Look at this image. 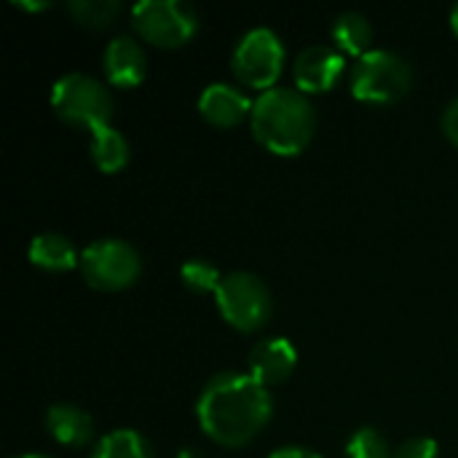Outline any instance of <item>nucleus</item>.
I'll return each instance as SVG.
<instances>
[{
  "label": "nucleus",
  "mask_w": 458,
  "mask_h": 458,
  "mask_svg": "<svg viewBox=\"0 0 458 458\" xmlns=\"http://www.w3.org/2000/svg\"><path fill=\"white\" fill-rule=\"evenodd\" d=\"M89 458H153L148 440L134 429H115L105 435Z\"/></svg>",
  "instance_id": "nucleus-17"
},
{
  "label": "nucleus",
  "mask_w": 458,
  "mask_h": 458,
  "mask_svg": "<svg viewBox=\"0 0 458 458\" xmlns=\"http://www.w3.org/2000/svg\"><path fill=\"white\" fill-rule=\"evenodd\" d=\"M81 274L97 290H123L140 279L142 258L123 239H97L81 252Z\"/></svg>",
  "instance_id": "nucleus-8"
},
{
  "label": "nucleus",
  "mask_w": 458,
  "mask_h": 458,
  "mask_svg": "<svg viewBox=\"0 0 458 458\" xmlns=\"http://www.w3.org/2000/svg\"><path fill=\"white\" fill-rule=\"evenodd\" d=\"M268 458H322L319 454L309 451V448H298V445H287V448H279L274 451Z\"/></svg>",
  "instance_id": "nucleus-23"
},
{
  "label": "nucleus",
  "mask_w": 458,
  "mask_h": 458,
  "mask_svg": "<svg viewBox=\"0 0 458 458\" xmlns=\"http://www.w3.org/2000/svg\"><path fill=\"white\" fill-rule=\"evenodd\" d=\"M344 67L346 59L341 48L327 43H311L295 56L293 78L303 94H319V91H330L341 81Z\"/></svg>",
  "instance_id": "nucleus-9"
},
{
  "label": "nucleus",
  "mask_w": 458,
  "mask_h": 458,
  "mask_svg": "<svg viewBox=\"0 0 458 458\" xmlns=\"http://www.w3.org/2000/svg\"><path fill=\"white\" fill-rule=\"evenodd\" d=\"M298 365V352L287 338H266L250 352V376L260 384H282Z\"/></svg>",
  "instance_id": "nucleus-12"
},
{
  "label": "nucleus",
  "mask_w": 458,
  "mask_h": 458,
  "mask_svg": "<svg viewBox=\"0 0 458 458\" xmlns=\"http://www.w3.org/2000/svg\"><path fill=\"white\" fill-rule=\"evenodd\" d=\"M51 107L56 115L78 129L97 131L110 126L113 118V94L102 81L86 72H67L51 89Z\"/></svg>",
  "instance_id": "nucleus-3"
},
{
  "label": "nucleus",
  "mask_w": 458,
  "mask_h": 458,
  "mask_svg": "<svg viewBox=\"0 0 458 458\" xmlns=\"http://www.w3.org/2000/svg\"><path fill=\"white\" fill-rule=\"evenodd\" d=\"M413 86L408 59L389 48H370L352 67V94L362 102H397Z\"/></svg>",
  "instance_id": "nucleus-4"
},
{
  "label": "nucleus",
  "mask_w": 458,
  "mask_h": 458,
  "mask_svg": "<svg viewBox=\"0 0 458 458\" xmlns=\"http://www.w3.org/2000/svg\"><path fill=\"white\" fill-rule=\"evenodd\" d=\"M330 32H333L335 48H341L344 54H354L360 59L362 54L370 51L373 27H370V19L365 13H360V11H344V13H338Z\"/></svg>",
  "instance_id": "nucleus-15"
},
{
  "label": "nucleus",
  "mask_w": 458,
  "mask_h": 458,
  "mask_svg": "<svg viewBox=\"0 0 458 458\" xmlns=\"http://www.w3.org/2000/svg\"><path fill=\"white\" fill-rule=\"evenodd\" d=\"M252 134L276 156H298L314 137L317 110L311 99L293 86H274L260 91L252 105Z\"/></svg>",
  "instance_id": "nucleus-2"
},
{
  "label": "nucleus",
  "mask_w": 458,
  "mask_h": 458,
  "mask_svg": "<svg viewBox=\"0 0 458 458\" xmlns=\"http://www.w3.org/2000/svg\"><path fill=\"white\" fill-rule=\"evenodd\" d=\"M443 131L458 148V97H454L443 110Z\"/></svg>",
  "instance_id": "nucleus-22"
},
{
  "label": "nucleus",
  "mask_w": 458,
  "mask_h": 458,
  "mask_svg": "<svg viewBox=\"0 0 458 458\" xmlns=\"http://www.w3.org/2000/svg\"><path fill=\"white\" fill-rule=\"evenodd\" d=\"M217 309L223 314V319L242 330V333H252L260 330L274 309L271 301V290L266 287V282L250 271H231L223 276L217 293H215Z\"/></svg>",
  "instance_id": "nucleus-5"
},
{
  "label": "nucleus",
  "mask_w": 458,
  "mask_h": 458,
  "mask_svg": "<svg viewBox=\"0 0 458 458\" xmlns=\"http://www.w3.org/2000/svg\"><path fill=\"white\" fill-rule=\"evenodd\" d=\"M271 394L250 373H217L196 400V419L209 440L223 448L252 443L271 421Z\"/></svg>",
  "instance_id": "nucleus-1"
},
{
  "label": "nucleus",
  "mask_w": 458,
  "mask_h": 458,
  "mask_svg": "<svg viewBox=\"0 0 458 458\" xmlns=\"http://www.w3.org/2000/svg\"><path fill=\"white\" fill-rule=\"evenodd\" d=\"M131 24L145 43L177 48L196 35L199 16L185 0H140L131 8Z\"/></svg>",
  "instance_id": "nucleus-6"
},
{
  "label": "nucleus",
  "mask_w": 458,
  "mask_h": 458,
  "mask_svg": "<svg viewBox=\"0 0 458 458\" xmlns=\"http://www.w3.org/2000/svg\"><path fill=\"white\" fill-rule=\"evenodd\" d=\"M16 5L19 8H27V11H40V8H48V3L43 0V3H30V0H16Z\"/></svg>",
  "instance_id": "nucleus-24"
},
{
  "label": "nucleus",
  "mask_w": 458,
  "mask_h": 458,
  "mask_svg": "<svg viewBox=\"0 0 458 458\" xmlns=\"http://www.w3.org/2000/svg\"><path fill=\"white\" fill-rule=\"evenodd\" d=\"M233 75L239 83L268 91L282 75L284 67V46L282 38L268 27H255L242 35L231 56Z\"/></svg>",
  "instance_id": "nucleus-7"
},
{
  "label": "nucleus",
  "mask_w": 458,
  "mask_h": 458,
  "mask_svg": "<svg viewBox=\"0 0 458 458\" xmlns=\"http://www.w3.org/2000/svg\"><path fill=\"white\" fill-rule=\"evenodd\" d=\"M46 429L48 435L70 448H83L94 437V421L91 416L72 405V403H56L46 413Z\"/></svg>",
  "instance_id": "nucleus-13"
},
{
  "label": "nucleus",
  "mask_w": 458,
  "mask_h": 458,
  "mask_svg": "<svg viewBox=\"0 0 458 458\" xmlns=\"http://www.w3.org/2000/svg\"><path fill=\"white\" fill-rule=\"evenodd\" d=\"M11 458H51V456H43V454H19V456H11Z\"/></svg>",
  "instance_id": "nucleus-26"
},
{
  "label": "nucleus",
  "mask_w": 458,
  "mask_h": 458,
  "mask_svg": "<svg viewBox=\"0 0 458 458\" xmlns=\"http://www.w3.org/2000/svg\"><path fill=\"white\" fill-rule=\"evenodd\" d=\"M30 260L43 271H70L81 266V252L67 236L46 231L30 242Z\"/></svg>",
  "instance_id": "nucleus-14"
},
{
  "label": "nucleus",
  "mask_w": 458,
  "mask_h": 458,
  "mask_svg": "<svg viewBox=\"0 0 458 458\" xmlns=\"http://www.w3.org/2000/svg\"><path fill=\"white\" fill-rule=\"evenodd\" d=\"M346 454L349 458H394V451L376 427L357 429L346 443Z\"/></svg>",
  "instance_id": "nucleus-20"
},
{
  "label": "nucleus",
  "mask_w": 458,
  "mask_h": 458,
  "mask_svg": "<svg viewBox=\"0 0 458 458\" xmlns=\"http://www.w3.org/2000/svg\"><path fill=\"white\" fill-rule=\"evenodd\" d=\"M91 158L102 172L115 174L129 164V140L118 129L102 126L91 131Z\"/></svg>",
  "instance_id": "nucleus-16"
},
{
  "label": "nucleus",
  "mask_w": 458,
  "mask_h": 458,
  "mask_svg": "<svg viewBox=\"0 0 458 458\" xmlns=\"http://www.w3.org/2000/svg\"><path fill=\"white\" fill-rule=\"evenodd\" d=\"M394 458H437V443L432 437H411L394 451Z\"/></svg>",
  "instance_id": "nucleus-21"
},
{
  "label": "nucleus",
  "mask_w": 458,
  "mask_h": 458,
  "mask_svg": "<svg viewBox=\"0 0 458 458\" xmlns=\"http://www.w3.org/2000/svg\"><path fill=\"white\" fill-rule=\"evenodd\" d=\"M180 279H182V284H185L191 293L207 295V293H217V287H220V282H223V274H220L217 266H212L209 260H204V258H191V260L182 263Z\"/></svg>",
  "instance_id": "nucleus-19"
},
{
  "label": "nucleus",
  "mask_w": 458,
  "mask_h": 458,
  "mask_svg": "<svg viewBox=\"0 0 458 458\" xmlns=\"http://www.w3.org/2000/svg\"><path fill=\"white\" fill-rule=\"evenodd\" d=\"M252 99L233 83H209L199 97V110L212 126H236L252 115Z\"/></svg>",
  "instance_id": "nucleus-11"
},
{
  "label": "nucleus",
  "mask_w": 458,
  "mask_h": 458,
  "mask_svg": "<svg viewBox=\"0 0 458 458\" xmlns=\"http://www.w3.org/2000/svg\"><path fill=\"white\" fill-rule=\"evenodd\" d=\"M105 75L113 86H140L148 72V54L134 35H115L102 54Z\"/></svg>",
  "instance_id": "nucleus-10"
},
{
  "label": "nucleus",
  "mask_w": 458,
  "mask_h": 458,
  "mask_svg": "<svg viewBox=\"0 0 458 458\" xmlns=\"http://www.w3.org/2000/svg\"><path fill=\"white\" fill-rule=\"evenodd\" d=\"M67 8H70L72 19L81 27H89V30H105L121 13L118 0H72Z\"/></svg>",
  "instance_id": "nucleus-18"
},
{
  "label": "nucleus",
  "mask_w": 458,
  "mask_h": 458,
  "mask_svg": "<svg viewBox=\"0 0 458 458\" xmlns=\"http://www.w3.org/2000/svg\"><path fill=\"white\" fill-rule=\"evenodd\" d=\"M451 24H454V30H456L458 35V5H454V11H451Z\"/></svg>",
  "instance_id": "nucleus-25"
}]
</instances>
